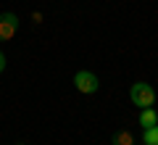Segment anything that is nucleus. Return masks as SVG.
<instances>
[{"mask_svg":"<svg viewBox=\"0 0 158 145\" xmlns=\"http://www.w3.org/2000/svg\"><path fill=\"white\" fill-rule=\"evenodd\" d=\"M156 124H158V113L156 111H153V108H142V111H140V127H156Z\"/></svg>","mask_w":158,"mask_h":145,"instance_id":"4","label":"nucleus"},{"mask_svg":"<svg viewBox=\"0 0 158 145\" xmlns=\"http://www.w3.org/2000/svg\"><path fill=\"white\" fill-rule=\"evenodd\" d=\"M19 32V16L16 13H0V42L13 40Z\"/></svg>","mask_w":158,"mask_h":145,"instance_id":"3","label":"nucleus"},{"mask_svg":"<svg viewBox=\"0 0 158 145\" xmlns=\"http://www.w3.org/2000/svg\"><path fill=\"white\" fill-rule=\"evenodd\" d=\"M6 69V56H3V50H0V71Z\"/></svg>","mask_w":158,"mask_h":145,"instance_id":"7","label":"nucleus"},{"mask_svg":"<svg viewBox=\"0 0 158 145\" xmlns=\"http://www.w3.org/2000/svg\"><path fill=\"white\" fill-rule=\"evenodd\" d=\"M74 87H77L82 95H92V92L100 90V79H98L92 71H77L74 74Z\"/></svg>","mask_w":158,"mask_h":145,"instance_id":"2","label":"nucleus"},{"mask_svg":"<svg viewBox=\"0 0 158 145\" xmlns=\"http://www.w3.org/2000/svg\"><path fill=\"white\" fill-rule=\"evenodd\" d=\"M129 98H132L135 106L150 108L153 100H156V92H153V87H150L148 82H135V84H132V90H129Z\"/></svg>","mask_w":158,"mask_h":145,"instance_id":"1","label":"nucleus"},{"mask_svg":"<svg viewBox=\"0 0 158 145\" xmlns=\"http://www.w3.org/2000/svg\"><path fill=\"white\" fill-rule=\"evenodd\" d=\"M113 145H135V137H132V132L121 129L118 134H113Z\"/></svg>","mask_w":158,"mask_h":145,"instance_id":"5","label":"nucleus"},{"mask_svg":"<svg viewBox=\"0 0 158 145\" xmlns=\"http://www.w3.org/2000/svg\"><path fill=\"white\" fill-rule=\"evenodd\" d=\"M142 143L145 145H158V124L156 127H148L145 134H142Z\"/></svg>","mask_w":158,"mask_h":145,"instance_id":"6","label":"nucleus"},{"mask_svg":"<svg viewBox=\"0 0 158 145\" xmlns=\"http://www.w3.org/2000/svg\"><path fill=\"white\" fill-rule=\"evenodd\" d=\"M16 145H24V143H16Z\"/></svg>","mask_w":158,"mask_h":145,"instance_id":"8","label":"nucleus"}]
</instances>
